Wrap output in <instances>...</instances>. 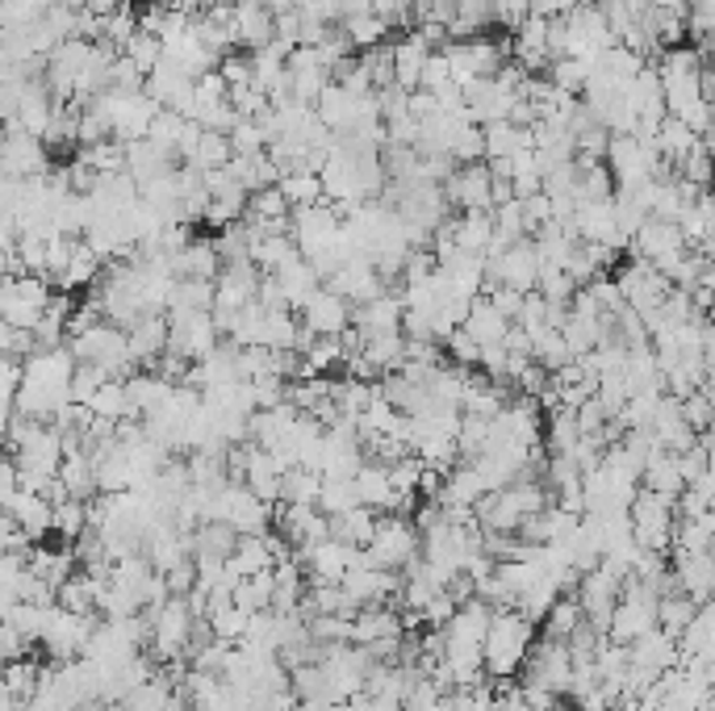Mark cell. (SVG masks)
<instances>
[{
    "mask_svg": "<svg viewBox=\"0 0 715 711\" xmlns=\"http://www.w3.org/2000/svg\"><path fill=\"white\" fill-rule=\"evenodd\" d=\"M356 494H360V503L373 506V511H389V503H394V477H389V465H381V461H365V468L356 473Z\"/></svg>",
    "mask_w": 715,
    "mask_h": 711,
    "instance_id": "20",
    "label": "cell"
},
{
    "mask_svg": "<svg viewBox=\"0 0 715 711\" xmlns=\"http://www.w3.org/2000/svg\"><path fill=\"white\" fill-rule=\"evenodd\" d=\"M192 122L185 118V113H176V109H159V118L151 122V135L147 139L156 142V147H163L168 156L180 159V147H185V139H189Z\"/></svg>",
    "mask_w": 715,
    "mask_h": 711,
    "instance_id": "24",
    "label": "cell"
},
{
    "mask_svg": "<svg viewBox=\"0 0 715 711\" xmlns=\"http://www.w3.org/2000/svg\"><path fill=\"white\" fill-rule=\"evenodd\" d=\"M235 42L244 51H260L277 42V18L264 0H239L235 4Z\"/></svg>",
    "mask_w": 715,
    "mask_h": 711,
    "instance_id": "11",
    "label": "cell"
},
{
    "mask_svg": "<svg viewBox=\"0 0 715 711\" xmlns=\"http://www.w3.org/2000/svg\"><path fill=\"white\" fill-rule=\"evenodd\" d=\"M126 335H130V356L139 361V368H151L159 356L172 347V323H168V314H147V318H139Z\"/></svg>",
    "mask_w": 715,
    "mask_h": 711,
    "instance_id": "13",
    "label": "cell"
},
{
    "mask_svg": "<svg viewBox=\"0 0 715 711\" xmlns=\"http://www.w3.org/2000/svg\"><path fill=\"white\" fill-rule=\"evenodd\" d=\"M401 323H406V302H401L398 289L373 297L368 306H356V318H351V327L365 330V339H373V335H394V330H401Z\"/></svg>",
    "mask_w": 715,
    "mask_h": 711,
    "instance_id": "14",
    "label": "cell"
},
{
    "mask_svg": "<svg viewBox=\"0 0 715 711\" xmlns=\"http://www.w3.org/2000/svg\"><path fill=\"white\" fill-rule=\"evenodd\" d=\"M251 620H256V611L239 608V603H230L227 611H218L210 615V628L218 641H230V644H244V636L251 632Z\"/></svg>",
    "mask_w": 715,
    "mask_h": 711,
    "instance_id": "29",
    "label": "cell"
},
{
    "mask_svg": "<svg viewBox=\"0 0 715 711\" xmlns=\"http://www.w3.org/2000/svg\"><path fill=\"white\" fill-rule=\"evenodd\" d=\"M431 55H436V47L419 30H410V34H401V42H394V76H398L401 92H419Z\"/></svg>",
    "mask_w": 715,
    "mask_h": 711,
    "instance_id": "12",
    "label": "cell"
},
{
    "mask_svg": "<svg viewBox=\"0 0 715 711\" xmlns=\"http://www.w3.org/2000/svg\"><path fill=\"white\" fill-rule=\"evenodd\" d=\"M327 486V477L318 468H306L297 465L285 473V486H280V503H294V506H318V494Z\"/></svg>",
    "mask_w": 715,
    "mask_h": 711,
    "instance_id": "23",
    "label": "cell"
},
{
    "mask_svg": "<svg viewBox=\"0 0 715 711\" xmlns=\"http://www.w3.org/2000/svg\"><path fill=\"white\" fill-rule=\"evenodd\" d=\"M122 55H130V59H135V63H139V68L147 71V76H151V71H156L159 63H163V38H156V34H147V30H139V34L130 38V47H126Z\"/></svg>",
    "mask_w": 715,
    "mask_h": 711,
    "instance_id": "31",
    "label": "cell"
},
{
    "mask_svg": "<svg viewBox=\"0 0 715 711\" xmlns=\"http://www.w3.org/2000/svg\"><path fill=\"white\" fill-rule=\"evenodd\" d=\"M126 389H130V398H135V411L147 418L151 411H159V406L168 402V394H172L176 385L168 382V377H159L156 368H139L135 377H126Z\"/></svg>",
    "mask_w": 715,
    "mask_h": 711,
    "instance_id": "21",
    "label": "cell"
},
{
    "mask_svg": "<svg viewBox=\"0 0 715 711\" xmlns=\"http://www.w3.org/2000/svg\"><path fill=\"white\" fill-rule=\"evenodd\" d=\"M444 192H448V201H453L460 214H469V209H494V168H489V159L456 168V176L444 185Z\"/></svg>",
    "mask_w": 715,
    "mask_h": 711,
    "instance_id": "8",
    "label": "cell"
},
{
    "mask_svg": "<svg viewBox=\"0 0 715 711\" xmlns=\"http://www.w3.org/2000/svg\"><path fill=\"white\" fill-rule=\"evenodd\" d=\"M4 515H13V520L30 532V540H42L54 532V503L47 494H34V490H18L9 503H4Z\"/></svg>",
    "mask_w": 715,
    "mask_h": 711,
    "instance_id": "16",
    "label": "cell"
},
{
    "mask_svg": "<svg viewBox=\"0 0 715 711\" xmlns=\"http://www.w3.org/2000/svg\"><path fill=\"white\" fill-rule=\"evenodd\" d=\"M192 561H230L239 549V532L227 523H201L197 532H189Z\"/></svg>",
    "mask_w": 715,
    "mask_h": 711,
    "instance_id": "17",
    "label": "cell"
},
{
    "mask_svg": "<svg viewBox=\"0 0 715 711\" xmlns=\"http://www.w3.org/2000/svg\"><path fill=\"white\" fill-rule=\"evenodd\" d=\"M532 644H536V620H527L524 611H498L486 636V674L494 682L519 678L532 658Z\"/></svg>",
    "mask_w": 715,
    "mask_h": 711,
    "instance_id": "1",
    "label": "cell"
},
{
    "mask_svg": "<svg viewBox=\"0 0 715 711\" xmlns=\"http://www.w3.org/2000/svg\"><path fill=\"white\" fill-rule=\"evenodd\" d=\"M147 611H151V649H156V658L159 661L189 658L192 628H197V615H192L189 599H185V594H172L163 608H147Z\"/></svg>",
    "mask_w": 715,
    "mask_h": 711,
    "instance_id": "3",
    "label": "cell"
},
{
    "mask_svg": "<svg viewBox=\"0 0 715 711\" xmlns=\"http://www.w3.org/2000/svg\"><path fill=\"white\" fill-rule=\"evenodd\" d=\"M230 159H235V142H230V135H222V130H201V142H197V151H192L189 168L210 172V168H227Z\"/></svg>",
    "mask_w": 715,
    "mask_h": 711,
    "instance_id": "25",
    "label": "cell"
},
{
    "mask_svg": "<svg viewBox=\"0 0 715 711\" xmlns=\"http://www.w3.org/2000/svg\"><path fill=\"white\" fill-rule=\"evenodd\" d=\"M0 164H4V176H21V180L47 176L54 168L51 147L38 139V135H26V130H9V135H4Z\"/></svg>",
    "mask_w": 715,
    "mask_h": 711,
    "instance_id": "7",
    "label": "cell"
},
{
    "mask_svg": "<svg viewBox=\"0 0 715 711\" xmlns=\"http://www.w3.org/2000/svg\"><path fill=\"white\" fill-rule=\"evenodd\" d=\"M327 285H331L335 294L348 297L351 306H368L373 297L389 294V285H385L381 268L373 264V256H356V260H348L331 280H327Z\"/></svg>",
    "mask_w": 715,
    "mask_h": 711,
    "instance_id": "10",
    "label": "cell"
},
{
    "mask_svg": "<svg viewBox=\"0 0 715 711\" xmlns=\"http://www.w3.org/2000/svg\"><path fill=\"white\" fill-rule=\"evenodd\" d=\"M582 624H586V611H582V603H577V594H574V599H565V594H560L557 603H553V611L540 620V632H544V636H553V641L569 644Z\"/></svg>",
    "mask_w": 715,
    "mask_h": 711,
    "instance_id": "22",
    "label": "cell"
},
{
    "mask_svg": "<svg viewBox=\"0 0 715 711\" xmlns=\"http://www.w3.org/2000/svg\"><path fill=\"white\" fill-rule=\"evenodd\" d=\"M365 553H368V561H373V565L401 573L410 561H419V556H423L419 523L410 520V515H381V523H377V536H373V544H368Z\"/></svg>",
    "mask_w": 715,
    "mask_h": 711,
    "instance_id": "2",
    "label": "cell"
},
{
    "mask_svg": "<svg viewBox=\"0 0 715 711\" xmlns=\"http://www.w3.org/2000/svg\"><path fill=\"white\" fill-rule=\"evenodd\" d=\"M510 327H515V323H510V318H506V314L498 310V306H494V302H489L486 294L473 302L469 323H465V330H469V335H473V339H477L481 347L506 344V335H510Z\"/></svg>",
    "mask_w": 715,
    "mask_h": 711,
    "instance_id": "18",
    "label": "cell"
},
{
    "mask_svg": "<svg viewBox=\"0 0 715 711\" xmlns=\"http://www.w3.org/2000/svg\"><path fill=\"white\" fill-rule=\"evenodd\" d=\"M280 192L289 197L294 209H310L318 201H327V189H322V176L318 172H289L280 176Z\"/></svg>",
    "mask_w": 715,
    "mask_h": 711,
    "instance_id": "27",
    "label": "cell"
},
{
    "mask_svg": "<svg viewBox=\"0 0 715 711\" xmlns=\"http://www.w3.org/2000/svg\"><path fill=\"white\" fill-rule=\"evenodd\" d=\"M356 553L360 549H351L344 540H322V544H310V549H301V565H306V577L310 582H331V586H344V577L348 570L356 565Z\"/></svg>",
    "mask_w": 715,
    "mask_h": 711,
    "instance_id": "9",
    "label": "cell"
},
{
    "mask_svg": "<svg viewBox=\"0 0 715 711\" xmlns=\"http://www.w3.org/2000/svg\"><path fill=\"white\" fill-rule=\"evenodd\" d=\"M377 523H381V511H373V506H351L344 515H335L331 520V536L351 544V549H368L373 536H377Z\"/></svg>",
    "mask_w": 715,
    "mask_h": 711,
    "instance_id": "19",
    "label": "cell"
},
{
    "mask_svg": "<svg viewBox=\"0 0 715 711\" xmlns=\"http://www.w3.org/2000/svg\"><path fill=\"white\" fill-rule=\"evenodd\" d=\"M344 26V34L351 38V47L356 51H373V47H381L385 38H389V21L381 18V13H360V18H344L339 21Z\"/></svg>",
    "mask_w": 715,
    "mask_h": 711,
    "instance_id": "26",
    "label": "cell"
},
{
    "mask_svg": "<svg viewBox=\"0 0 715 711\" xmlns=\"http://www.w3.org/2000/svg\"><path fill=\"white\" fill-rule=\"evenodd\" d=\"M297 314H301V327L310 330V335H318V339H339V335L351 327L356 306H351L344 294H335L331 285H322Z\"/></svg>",
    "mask_w": 715,
    "mask_h": 711,
    "instance_id": "6",
    "label": "cell"
},
{
    "mask_svg": "<svg viewBox=\"0 0 715 711\" xmlns=\"http://www.w3.org/2000/svg\"><path fill=\"white\" fill-rule=\"evenodd\" d=\"M168 323H172V347L168 352H176V356H185V361H206L210 352H218V347L227 344L222 339V330H218V323H213V314H201V310H172L168 314Z\"/></svg>",
    "mask_w": 715,
    "mask_h": 711,
    "instance_id": "5",
    "label": "cell"
},
{
    "mask_svg": "<svg viewBox=\"0 0 715 711\" xmlns=\"http://www.w3.org/2000/svg\"><path fill=\"white\" fill-rule=\"evenodd\" d=\"M351 506H365L360 503V494H356V482H327L322 494H318V511H322L327 520L344 515V511H351Z\"/></svg>",
    "mask_w": 715,
    "mask_h": 711,
    "instance_id": "30",
    "label": "cell"
},
{
    "mask_svg": "<svg viewBox=\"0 0 715 711\" xmlns=\"http://www.w3.org/2000/svg\"><path fill=\"white\" fill-rule=\"evenodd\" d=\"M444 352L453 356L456 368H481V344L473 339L469 330L460 327L456 335H448V344H444Z\"/></svg>",
    "mask_w": 715,
    "mask_h": 711,
    "instance_id": "32",
    "label": "cell"
},
{
    "mask_svg": "<svg viewBox=\"0 0 715 711\" xmlns=\"http://www.w3.org/2000/svg\"><path fill=\"white\" fill-rule=\"evenodd\" d=\"M489 285H506L519 294H536L540 289V247L536 239H519L510 244L503 256H489Z\"/></svg>",
    "mask_w": 715,
    "mask_h": 711,
    "instance_id": "4",
    "label": "cell"
},
{
    "mask_svg": "<svg viewBox=\"0 0 715 711\" xmlns=\"http://www.w3.org/2000/svg\"><path fill=\"white\" fill-rule=\"evenodd\" d=\"M385 636H406V611H398V603L356 611V620H351V644H373V641H385Z\"/></svg>",
    "mask_w": 715,
    "mask_h": 711,
    "instance_id": "15",
    "label": "cell"
},
{
    "mask_svg": "<svg viewBox=\"0 0 715 711\" xmlns=\"http://www.w3.org/2000/svg\"><path fill=\"white\" fill-rule=\"evenodd\" d=\"M272 594H277V577L268 570V573H256V577H244V582L235 586V603L260 615V611H272Z\"/></svg>",
    "mask_w": 715,
    "mask_h": 711,
    "instance_id": "28",
    "label": "cell"
}]
</instances>
